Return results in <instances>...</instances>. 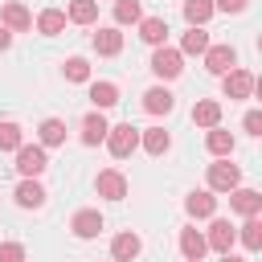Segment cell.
Segmentation results:
<instances>
[{
  "label": "cell",
  "instance_id": "1",
  "mask_svg": "<svg viewBox=\"0 0 262 262\" xmlns=\"http://www.w3.org/2000/svg\"><path fill=\"white\" fill-rule=\"evenodd\" d=\"M45 168H49V156H45L41 143H20L16 147V172H20V180H37Z\"/></svg>",
  "mask_w": 262,
  "mask_h": 262
},
{
  "label": "cell",
  "instance_id": "2",
  "mask_svg": "<svg viewBox=\"0 0 262 262\" xmlns=\"http://www.w3.org/2000/svg\"><path fill=\"white\" fill-rule=\"evenodd\" d=\"M106 147H111L115 160H127V156L139 147V127H131V123H115V127H106Z\"/></svg>",
  "mask_w": 262,
  "mask_h": 262
},
{
  "label": "cell",
  "instance_id": "3",
  "mask_svg": "<svg viewBox=\"0 0 262 262\" xmlns=\"http://www.w3.org/2000/svg\"><path fill=\"white\" fill-rule=\"evenodd\" d=\"M180 70H184V53H180V49H172V45H160V49L151 53V74H156L160 82H172V78H180Z\"/></svg>",
  "mask_w": 262,
  "mask_h": 262
},
{
  "label": "cell",
  "instance_id": "4",
  "mask_svg": "<svg viewBox=\"0 0 262 262\" xmlns=\"http://www.w3.org/2000/svg\"><path fill=\"white\" fill-rule=\"evenodd\" d=\"M233 188H242V168L229 160L209 164V192H233Z\"/></svg>",
  "mask_w": 262,
  "mask_h": 262
},
{
  "label": "cell",
  "instance_id": "5",
  "mask_svg": "<svg viewBox=\"0 0 262 262\" xmlns=\"http://www.w3.org/2000/svg\"><path fill=\"white\" fill-rule=\"evenodd\" d=\"M201 57H205V70H209V74H217V78H221V74H229V70H237V49H233L229 41H225V45H209Z\"/></svg>",
  "mask_w": 262,
  "mask_h": 262
},
{
  "label": "cell",
  "instance_id": "6",
  "mask_svg": "<svg viewBox=\"0 0 262 262\" xmlns=\"http://www.w3.org/2000/svg\"><path fill=\"white\" fill-rule=\"evenodd\" d=\"M94 192H98L102 201H123V196H127V176L115 172V168H102V172L94 176Z\"/></svg>",
  "mask_w": 262,
  "mask_h": 262
},
{
  "label": "cell",
  "instance_id": "7",
  "mask_svg": "<svg viewBox=\"0 0 262 262\" xmlns=\"http://www.w3.org/2000/svg\"><path fill=\"white\" fill-rule=\"evenodd\" d=\"M254 74L250 70H229V74H221V90H225V98L233 102V98H250L254 94Z\"/></svg>",
  "mask_w": 262,
  "mask_h": 262
},
{
  "label": "cell",
  "instance_id": "8",
  "mask_svg": "<svg viewBox=\"0 0 262 262\" xmlns=\"http://www.w3.org/2000/svg\"><path fill=\"white\" fill-rule=\"evenodd\" d=\"M233 242H237V229H233L225 217H213V225H209V233H205V246L217 250V254H229Z\"/></svg>",
  "mask_w": 262,
  "mask_h": 262
},
{
  "label": "cell",
  "instance_id": "9",
  "mask_svg": "<svg viewBox=\"0 0 262 262\" xmlns=\"http://www.w3.org/2000/svg\"><path fill=\"white\" fill-rule=\"evenodd\" d=\"M0 25H4L8 33H29V29H33V12H29L20 0H8V4L0 8Z\"/></svg>",
  "mask_w": 262,
  "mask_h": 262
},
{
  "label": "cell",
  "instance_id": "10",
  "mask_svg": "<svg viewBox=\"0 0 262 262\" xmlns=\"http://www.w3.org/2000/svg\"><path fill=\"white\" fill-rule=\"evenodd\" d=\"M70 229H74V237L90 242V237H98V229H102V213H98V209H78V213L70 217Z\"/></svg>",
  "mask_w": 262,
  "mask_h": 262
},
{
  "label": "cell",
  "instance_id": "11",
  "mask_svg": "<svg viewBox=\"0 0 262 262\" xmlns=\"http://www.w3.org/2000/svg\"><path fill=\"white\" fill-rule=\"evenodd\" d=\"M229 209L242 213V217H258L262 213V192L258 188H233L229 192Z\"/></svg>",
  "mask_w": 262,
  "mask_h": 262
},
{
  "label": "cell",
  "instance_id": "12",
  "mask_svg": "<svg viewBox=\"0 0 262 262\" xmlns=\"http://www.w3.org/2000/svg\"><path fill=\"white\" fill-rule=\"evenodd\" d=\"M139 250H143V242H139V233H115V242H111V262H135L139 258Z\"/></svg>",
  "mask_w": 262,
  "mask_h": 262
},
{
  "label": "cell",
  "instance_id": "13",
  "mask_svg": "<svg viewBox=\"0 0 262 262\" xmlns=\"http://www.w3.org/2000/svg\"><path fill=\"white\" fill-rule=\"evenodd\" d=\"M184 213H188V217H213V213H217V196H213L209 188H192V192L184 196Z\"/></svg>",
  "mask_w": 262,
  "mask_h": 262
},
{
  "label": "cell",
  "instance_id": "14",
  "mask_svg": "<svg viewBox=\"0 0 262 262\" xmlns=\"http://www.w3.org/2000/svg\"><path fill=\"white\" fill-rule=\"evenodd\" d=\"M172 106H176V98H172L168 86H151V90L143 94V111H147V115H168Z\"/></svg>",
  "mask_w": 262,
  "mask_h": 262
},
{
  "label": "cell",
  "instance_id": "15",
  "mask_svg": "<svg viewBox=\"0 0 262 262\" xmlns=\"http://www.w3.org/2000/svg\"><path fill=\"white\" fill-rule=\"evenodd\" d=\"M192 123L205 127V131H209V127H221V102H217V98H201V102L192 106Z\"/></svg>",
  "mask_w": 262,
  "mask_h": 262
},
{
  "label": "cell",
  "instance_id": "16",
  "mask_svg": "<svg viewBox=\"0 0 262 262\" xmlns=\"http://www.w3.org/2000/svg\"><path fill=\"white\" fill-rule=\"evenodd\" d=\"M139 147H143L147 156H164V151L172 147V135H168L164 127H147V131H139Z\"/></svg>",
  "mask_w": 262,
  "mask_h": 262
},
{
  "label": "cell",
  "instance_id": "17",
  "mask_svg": "<svg viewBox=\"0 0 262 262\" xmlns=\"http://www.w3.org/2000/svg\"><path fill=\"white\" fill-rule=\"evenodd\" d=\"M12 201H16L20 209H41V205H45V188H41L37 180H20L16 192H12Z\"/></svg>",
  "mask_w": 262,
  "mask_h": 262
},
{
  "label": "cell",
  "instance_id": "18",
  "mask_svg": "<svg viewBox=\"0 0 262 262\" xmlns=\"http://www.w3.org/2000/svg\"><path fill=\"white\" fill-rule=\"evenodd\" d=\"M205 233L201 229H180V254H184V262H201L205 258Z\"/></svg>",
  "mask_w": 262,
  "mask_h": 262
},
{
  "label": "cell",
  "instance_id": "19",
  "mask_svg": "<svg viewBox=\"0 0 262 262\" xmlns=\"http://www.w3.org/2000/svg\"><path fill=\"white\" fill-rule=\"evenodd\" d=\"M139 37L160 49V45L168 41V20H164V16H143V20H139Z\"/></svg>",
  "mask_w": 262,
  "mask_h": 262
},
{
  "label": "cell",
  "instance_id": "20",
  "mask_svg": "<svg viewBox=\"0 0 262 262\" xmlns=\"http://www.w3.org/2000/svg\"><path fill=\"white\" fill-rule=\"evenodd\" d=\"M94 53H98V57L123 53V33H119V29H98V33H94Z\"/></svg>",
  "mask_w": 262,
  "mask_h": 262
},
{
  "label": "cell",
  "instance_id": "21",
  "mask_svg": "<svg viewBox=\"0 0 262 262\" xmlns=\"http://www.w3.org/2000/svg\"><path fill=\"white\" fill-rule=\"evenodd\" d=\"M37 143H41V147H61V143H66V123H61V119H41Z\"/></svg>",
  "mask_w": 262,
  "mask_h": 262
},
{
  "label": "cell",
  "instance_id": "22",
  "mask_svg": "<svg viewBox=\"0 0 262 262\" xmlns=\"http://www.w3.org/2000/svg\"><path fill=\"white\" fill-rule=\"evenodd\" d=\"M106 127H111V123L102 119V111H94V115H86V119H82V143H86V147H94V143H102V139H106Z\"/></svg>",
  "mask_w": 262,
  "mask_h": 262
},
{
  "label": "cell",
  "instance_id": "23",
  "mask_svg": "<svg viewBox=\"0 0 262 262\" xmlns=\"http://www.w3.org/2000/svg\"><path fill=\"white\" fill-rule=\"evenodd\" d=\"M205 147H209L217 160H229V156H233V135H229L225 127H209V135H205Z\"/></svg>",
  "mask_w": 262,
  "mask_h": 262
},
{
  "label": "cell",
  "instance_id": "24",
  "mask_svg": "<svg viewBox=\"0 0 262 262\" xmlns=\"http://www.w3.org/2000/svg\"><path fill=\"white\" fill-rule=\"evenodd\" d=\"M213 12H217L213 0H184V20H188V29H205V20H209Z\"/></svg>",
  "mask_w": 262,
  "mask_h": 262
},
{
  "label": "cell",
  "instance_id": "25",
  "mask_svg": "<svg viewBox=\"0 0 262 262\" xmlns=\"http://www.w3.org/2000/svg\"><path fill=\"white\" fill-rule=\"evenodd\" d=\"M90 102H94V111L115 106V102H119V86H115V82H90Z\"/></svg>",
  "mask_w": 262,
  "mask_h": 262
},
{
  "label": "cell",
  "instance_id": "26",
  "mask_svg": "<svg viewBox=\"0 0 262 262\" xmlns=\"http://www.w3.org/2000/svg\"><path fill=\"white\" fill-rule=\"evenodd\" d=\"M66 20H74V25H94V20H98V0H70Z\"/></svg>",
  "mask_w": 262,
  "mask_h": 262
},
{
  "label": "cell",
  "instance_id": "27",
  "mask_svg": "<svg viewBox=\"0 0 262 262\" xmlns=\"http://www.w3.org/2000/svg\"><path fill=\"white\" fill-rule=\"evenodd\" d=\"M66 29V12L61 8H45L41 16H37V33H45V37H57Z\"/></svg>",
  "mask_w": 262,
  "mask_h": 262
},
{
  "label": "cell",
  "instance_id": "28",
  "mask_svg": "<svg viewBox=\"0 0 262 262\" xmlns=\"http://www.w3.org/2000/svg\"><path fill=\"white\" fill-rule=\"evenodd\" d=\"M237 242H242L250 254H254V250H262V221H258V217H246V225L237 229Z\"/></svg>",
  "mask_w": 262,
  "mask_h": 262
},
{
  "label": "cell",
  "instance_id": "29",
  "mask_svg": "<svg viewBox=\"0 0 262 262\" xmlns=\"http://www.w3.org/2000/svg\"><path fill=\"white\" fill-rule=\"evenodd\" d=\"M209 45H213V41H209V33H205V29H188V33L180 37V53H196V57H201Z\"/></svg>",
  "mask_w": 262,
  "mask_h": 262
},
{
  "label": "cell",
  "instance_id": "30",
  "mask_svg": "<svg viewBox=\"0 0 262 262\" xmlns=\"http://www.w3.org/2000/svg\"><path fill=\"white\" fill-rule=\"evenodd\" d=\"M115 20H119V25H139V20H143L139 0H115Z\"/></svg>",
  "mask_w": 262,
  "mask_h": 262
},
{
  "label": "cell",
  "instance_id": "31",
  "mask_svg": "<svg viewBox=\"0 0 262 262\" xmlns=\"http://www.w3.org/2000/svg\"><path fill=\"white\" fill-rule=\"evenodd\" d=\"M20 147V123H0V151H16Z\"/></svg>",
  "mask_w": 262,
  "mask_h": 262
},
{
  "label": "cell",
  "instance_id": "32",
  "mask_svg": "<svg viewBox=\"0 0 262 262\" xmlns=\"http://www.w3.org/2000/svg\"><path fill=\"white\" fill-rule=\"evenodd\" d=\"M61 70H66L70 82H90V61H86V57H70Z\"/></svg>",
  "mask_w": 262,
  "mask_h": 262
},
{
  "label": "cell",
  "instance_id": "33",
  "mask_svg": "<svg viewBox=\"0 0 262 262\" xmlns=\"http://www.w3.org/2000/svg\"><path fill=\"white\" fill-rule=\"evenodd\" d=\"M0 262H25V246L20 242H0Z\"/></svg>",
  "mask_w": 262,
  "mask_h": 262
},
{
  "label": "cell",
  "instance_id": "34",
  "mask_svg": "<svg viewBox=\"0 0 262 262\" xmlns=\"http://www.w3.org/2000/svg\"><path fill=\"white\" fill-rule=\"evenodd\" d=\"M242 127H246L250 135H262V111H246V119H242Z\"/></svg>",
  "mask_w": 262,
  "mask_h": 262
},
{
  "label": "cell",
  "instance_id": "35",
  "mask_svg": "<svg viewBox=\"0 0 262 262\" xmlns=\"http://www.w3.org/2000/svg\"><path fill=\"white\" fill-rule=\"evenodd\" d=\"M213 8H221V12H246L250 0H213Z\"/></svg>",
  "mask_w": 262,
  "mask_h": 262
},
{
  "label": "cell",
  "instance_id": "36",
  "mask_svg": "<svg viewBox=\"0 0 262 262\" xmlns=\"http://www.w3.org/2000/svg\"><path fill=\"white\" fill-rule=\"evenodd\" d=\"M8 45H12V33H8V29H4V25H0V53H4V49H8Z\"/></svg>",
  "mask_w": 262,
  "mask_h": 262
},
{
  "label": "cell",
  "instance_id": "37",
  "mask_svg": "<svg viewBox=\"0 0 262 262\" xmlns=\"http://www.w3.org/2000/svg\"><path fill=\"white\" fill-rule=\"evenodd\" d=\"M221 262H246V258H237V254H221Z\"/></svg>",
  "mask_w": 262,
  "mask_h": 262
}]
</instances>
